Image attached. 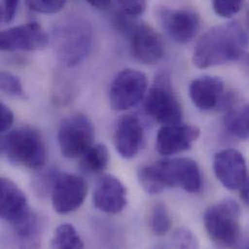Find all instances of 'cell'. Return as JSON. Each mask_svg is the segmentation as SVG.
I'll return each instance as SVG.
<instances>
[{
  "label": "cell",
  "mask_w": 249,
  "mask_h": 249,
  "mask_svg": "<svg viewBox=\"0 0 249 249\" xmlns=\"http://www.w3.org/2000/svg\"><path fill=\"white\" fill-rule=\"evenodd\" d=\"M249 45V38L237 22L216 25L208 30L197 42L193 53V63L206 69L238 60Z\"/></svg>",
  "instance_id": "obj_1"
},
{
  "label": "cell",
  "mask_w": 249,
  "mask_h": 249,
  "mask_svg": "<svg viewBox=\"0 0 249 249\" xmlns=\"http://www.w3.org/2000/svg\"><path fill=\"white\" fill-rule=\"evenodd\" d=\"M139 180L142 189L151 195L170 187H180L194 194L202 188L199 165L189 158L166 159L144 166L139 172Z\"/></svg>",
  "instance_id": "obj_2"
},
{
  "label": "cell",
  "mask_w": 249,
  "mask_h": 249,
  "mask_svg": "<svg viewBox=\"0 0 249 249\" xmlns=\"http://www.w3.org/2000/svg\"><path fill=\"white\" fill-rule=\"evenodd\" d=\"M53 43L57 60L65 67H74L84 61L90 52L91 25L80 16L69 15L54 25Z\"/></svg>",
  "instance_id": "obj_3"
},
{
  "label": "cell",
  "mask_w": 249,
  "mask_h": 249,
  "mask_svg": "<svg viewBox=\"0 0 249 249\" xmlns=\"http://www.w3.org/2000/svg\"><path fill=\"white\" fill-rule=\"evenodd\" d=\"M1 153L12 164L41 170L47 161V149L40 131L30 126L2 133Z\"/></svg>",
  "instance_id": "obj_4"
},
{
  "label": "cell",
  "mask_w": 249,
  "mask_h": 249,
  "mask_svg": "<svg viewBox=\"0 0 249 249\" xmlns=\"http://www.w3.org/2000/svg\"><path fill=\"white\" fill-rule=\"evenodd\" d=\"M0 215L22 241L37 237L40 228L38 216L30 210L23 191L7 178H0Z\"/></svg>",
  "instance_id": "obj_5"
},
{
  "label": "cell",
  "mask_w": 249,
  "mask_h": 249,
  "mask_svg": "<svg viewBox=\"0 0 249 249\" xmlns=\"http://www.w3.org/2000/svg\"><path fill=\"white\" fill-rule=\"evenodd\" d=\"M114 23L128 39L130 51L141 63L153 65L164 55V43L160 34L150 25L137 21L121 11L115 15Z\"/></svg>",
  "instance_id": "obj_6"
},
{
  "label": "cell",
  "mask_w": 249,
  "mask_h": 249,
  "mask_svg": "<svg viewBox=\"0 0 249 249\" xmlns=\"http://www.w3.org/2000/svg\"><path fill=\"white\" fill-rule=\"evenodd\" d=\"M241 208L232 199L211 206L204 214V224L211 241L220 248H232L241 237Z\"/></svg>",
  "instance_id": "obj_7"
},
{
  "label": "cell",
  "mask_w": 249,
  "mask_h": 249,
  "mask_svg": "<svg viewBox=\"0 0 249 249\" xmlns=\"http://www.w3.org/2000/svg\"><path fill=\"white\" fill-rule=\"evenodd\" d=\"M144 110L151 119L160 124L181 123L182 109L166 74H160L155 78L153 86L145 95Z\"/></svg>",
  "instance_id": "obj_8"
},
{
  "label": "cell",
  "mask_w": 249,
  "mask_h": 249,
  "mask_svg": "<svg viewBox=\"0 0 249 249\" xmlns=\"http://www.w3.org/2000/svg\"><path fill=\"white\" fill-rule=\"evenodd\" d=\"M95 138L92 122L83 114H75L59 126L57 139L61 153L67 158L81 157L91 145Z\"/></svg>",
  "instance_id": "obj_9"
},
{
  "label": "cell",
  "mask_w": 249,
  "mask_h": 249,
  "mask_svg": "<svg viewBox=\"0 0 249 249\" xmlns=\"http://www.w3.org/2000/svg\"><path fill=\"white\" fill-rule=\"evenodd\" d=\"M146 76L135 69H124L113 80L109 99L113 110L125 111L137 106L146 95Z\"/></svg>",
  "instance_id": "obj_10"
},
{
  "label": "cell",
  "mask_w": 249,
  "mask_h": 249,
  "mask_svg": "<svg viewBox=\"0 0 249 249\" xmlns=\"http://www.w3.org/2000/svg\"><path fill=\"white\" fill-rule=\"evenodd\" d=\"M189 96L201 111H228L233 107L235 100L231 94H226L223 81L214 76H202L193 80L189 86Z\"/></svg>",
  "instance_id": "obj_11"
},
{
  "label": "cell",
  "mask_w": 249,
  "mask_h": 249,
  "mask_svg": "<svg viewBox=\"0 0 249 249\" xmlns=\"http://www.w3.org/2000/svg\"><path fill=\"white\" fill-rule=\"evenodd\" d=\"M49 36L37 21L5 29L0 35V48L4 52H34L45 49Z\"/></svg>",
  "instance_id": "obj_12"
},
{
  "label": "cell",
  "mask_w": 249,
  "mask_h": 249,
  "mask_svg": "<svg viewBox=\"0 0 249 249\" xmlns=\"http://www.w3.org/2000/svg\"><path fill=\"white\" fill-rule=\"evenodd\" d=\"M87 194L88 185L82 178L60 172L51 194L53 207L59 214L73 213L83 205Z\"/></svg>",
  "instance_id": "obj_13"
},
{
  "label": "cell",
  "mask_w": 249,
  "mask_h": 249,
  "mask_svg": "<svg viewBox=\"0 0 249 249\" xmlns=\"http://www.w3.org/2000/svg\"><path fill=\"white\" fill-rule=\"evenodd\" d=\"M156 15L167 34L178 44L192 41L200 28V17L192 10L161 7L157 9Z\"/></svg>",
  "instance_id": "obj_14"
},
{
  "label": "cell",
  "mask_w": 249,
  "mask_h": 249,
  "mask_svg": "<svg viewBox=\"0 0 249 249\" xmlns=\"http://www.w3.org/2000/svg\"><path fill=\"white\" fill-rule=\"evenodd\" d=\"M201 135L196 125H162L156 136V149L162 155H174L190 149Z\"/></svg>",
  "instance_id": "obj_15"
},
{
  "label": "cell",
  "mask_w": 249,
  "mask_h": 249,
  "mask_svg": "<svg viewBox=\"0 0 249 249\" xmlns=\"http://www.w3.org/2000/svg\"><path fill=\"white\" fill-rule=\"evenodd\" d=\"M213 170L220 183L229 190L239 189L248 177L247 161L243 153L234 148L215 153Z\"/></svg>",
  "instance_id": "obj_16"
},
{
  "label": "cell",
  "mask_w": 249,
  "mask_h": 249,
  "mask_svg": "<svg viewBox=\"0 0 249 249\" xmlns=\"http://www.w3.org/2000/svg\"><path fill=\"white\" fill-rule=\"evenodd\" d=\"M93 205L96 209L110 214L122 213L127 205L124 184L115 176H103L96 184L93 193Z\"/></svg>",
  "instance_id": "obj_17"
},
{
  "label": "cell",
  "mask_w": 249,
  "mask_h": 249,
  "mask_svg": "<svg viewBox=\"0 0 249 249\" xmlns=\"http://www.w3.org/2000/svg\"><path fill=\"white\" fill-rule=\"evenodd\" d=\"M117 151L125 159L135 157L143 142V128L141 121L135 116H124L118 123L115 132Z\"/></svg>",
  "instance_id": "obj_18"
},
{
  "label": "cell",
  "mask_w": 249,
  "mask_h": 249,
  "mask_svg": "<svg viewBox=\"0 0 249 249\" xmlns=\"http://www.w3.org/2000/svg\"><path fill=\"white\" fill-rule=\"evenodd\" d=\"M109 160L108 147L103 143H96L81 156L79 168L84 174L95 175L103 172L108 167Z\"/></svg>",
  "instance_id": "obj_19"
},
{
  "label": "cell",
  "mask_w": 249,
  "mask_h": 249,
  "mask_svg": "<svg viewBox=\"0 0 249 249\" xmlns=\"http://www.w3.org/2000/svg\"><path fill=\"white\" fill-rule=\"evenodd\" d=\"M226 131L239 140H249V105L231 108L224 117Z\"/></svg>",
  "instance_id": "obj_20"
},
{
  "label": "cell",
  "mask_w": 249,
  "mask_h": 249,
  "mask_svg": "<svg viewBox=\"0 0 249 249\" xmlns=\"http://www.w3.org/2000/svg\"><path fill=\"white\" fill-rule=\"evenodd\" d=\"M51 247L53 249H84L85 245L76 228L70 223L58 226L53 234Z\"/></svg>",
  "instance_id": "obj_21"
},
{
  "label": "cell",
  "mask_w": 249,
  "mask_h": 249,
  "mask_svg": "<svg viewBox=\"0 0 249 249\" xmlns=\"http://www.w3.org/2000/svg\"><path fill=\"white\" fill-rule=\"evenodd\" d=\"M149 226L152 233L158 237L165 236L172 227L170 213L163 203H156L150 212Z\"/></svg>",
  "instance_id": "obj_22"
},
{
  "label": "cell",
  "mask_w": 249,
  "mask_h": 249,
  "mask_svg": "<svg viewBox=\"0 0 249 249\" xmlns=\"http://www.w3.org/2000/svg\"><path fill=\"white\" fill-rule=\"evenodd\" d=\"M60 172L56 169H48L41 172L34 178L33 189L39 197H46L48 194H52L53 185Z\"/></svg>",
  "instance_id": "obj_23"
},
{
  "label": "cell",
  "mask_w": 249,
  "mask_h": 249,
  "mask_svg": "<svg viewBox=\"0 0 249 249\" xmlns=\"http://www.w3.org/2000/svg\"><path fill=\"white\" fill-rule=\"evenodd\" d=\"M0 88L1 90L9 96L18 98V99H27V95L22 88L20 80L14 74L6 71H2L0 75Z\"/></svg>",
  "instance_id": "obj_24"
},
{
  "label": "cell",
  "mask_w": 249,
  "mask_h": 249,
  "mask_svg": "<svg viewBox=\"0 0 249 249\" xmlns=\"http://www.w3.org/2000/svg\"><path fill=\"white\" fill-rule=\"evenodd\" d=\"M67 0H25L27 8L40 14H56L65 6Z\"/></svg>",
  "instance_id": "obj_25"
},
{
  "label": "cell",
  "mask_w": 249,
  "mask_h": 249,
  "mask_svg": "<svg viewBox=\"0 0 249 249\" xmlns=\"http://www.w3.org/2000/svg\"><path fill=\"white\" fill-rule=\"evenodd\" d=\"M244 3L245 0H213V8L217 16L229 18L241 11Z\"/></svg>",
  "instance_id": "obj_26"
},
{
  "label": "cell",
  "mask_w": 249,
  "mask_h": 249,
  "mask_svg": "<svg viewBox=\"0 0 249 249\" xmlns=\"http://www.w3.org/2000/svg\"><path fill=\"white\" fill-rule=\"evenodd\" d=\"M173 243L176 248L196 249L199 247L196 236L187 228L178 229L173 236Z\"/></svg>",
  "instance_id": "obj_27"
},
{
  "label": "cell",
  "mask_w": 249,
  "mask_h": 249,
  "mask_svg": "<svg viewBox=\"0 0 249 249\" xmlns=\"http://www.w3.org/2000/svg\"><path fill=\"white\" fill-rule=\"evenodd\" d=\"M118 3L120 11L133 18L141 16L146 7V0H118Z\"/></svg>",
  "instance_id": "obj_28"
},
{
  "label": "cell",
  "mask_w": 249,
  "mask_h": 249,
  "mask_svg": "<svg viewBox=\"0 0 249 249\" xmlns=\"http://www.w3.org/2000/svg\"><path fill=\"white\" fill-rule=\"evenodd\" d=\"M19 0H3L2 20L6 23L11 22L17 14Z\"/></svg>",
  "instance_id": "obj_29"
},
{
  "label": "cell",
  "mask_w": 249,
  "mask_h": 249,
  "mask_svg": "<svg viewBox=\"0 0 249 249\" xmlns=\"http://www.w3.org/2000/svg\"><path fill=\"white\" fill-rule=\"evenodd\" d=\"M0 131L1 133L7 132L14 123V114L9 107H7L4 103L0 104Z\"/></svg>",
  "instance_id": "obj_30"
},
{
  "label": "cell",
  "mask_w": 249,
  "mask_h": 249,
  "mask_svg": "<svg viewBox=\"0 0 249 249\" xmlns=\"http://www.w3.org/2000/svg\"><path fill=\"white\" fill-rule=\"evenodd\" d=\"M240 189V196L243 202L249 206V177L248 176L243 184L241 185Z\"/></svg>",
  "instance_id": "obj_31"
},
{
  "label": "cell",
  "mask_w": 249,
  "mask_h": 249,
  "mask_svg": "<svg viewBox=\"0 0 249 249\" xmlns=\"http://www.w3.org/2000/svg\"><path fill=\"white\" fill-rule=\"evenodd\" d=\"M86 1L89 3L92 7L100 10L107 9L112 3V0H86Z\"/></svg>",
  "instance_id": "obj_32"
},
{
  "label": "cell",
  "mask_w": 249,
  "mask_h": 249,
  "mask_svg": "<svg viewBox=\"0 0 249 249\" xmlns=\"http://www.w3.org/2000/svg\"><path fill=\"white\" fill-rule=\"evenodd\" d=\"M245 65H246V69H247V71L249 72V54L245 59Z\"/></svg>",
  "instance_id": "obj_33"
},
{
  "label": "cell",
  "mask_w": 249,
  "mask_h": 249,
  "mask_svg": "<svg viewBox=\"0 0 249 249\" xmlns=\"http://www.w3.org/2000/svg\"><path fill=\"white\" fill-rule=\"evenodd\" d=\"M248 25H249V14H248Z\"/></svg>",
  "instance_id": "obj_34"
}]
</instances>
